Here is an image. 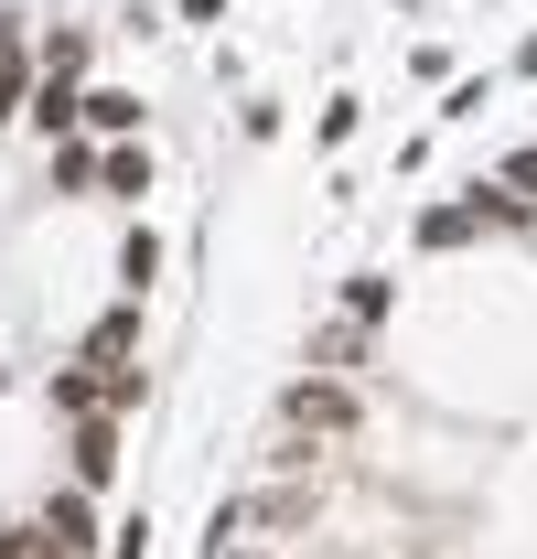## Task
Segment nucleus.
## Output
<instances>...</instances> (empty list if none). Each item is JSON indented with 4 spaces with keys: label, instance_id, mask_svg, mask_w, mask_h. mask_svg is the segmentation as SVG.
<instances>
[{
    "label": "nucleus",
    "instance_id": "f03ea898",
    "mask_svg": "<svg viewBox=\"0 0 537 559\" xmlns=\"http://www.w3.org/2000/svg\"><path fill=\"white\" fill-rule=\"evenodd\" d=\"M119 463H130V419H65V485L108 495Z\"/></svg>",
    "mask_w": 537,
    "mask_h": 559
},
{
    "label": "nucleus",
    "instance_id": "423d86ee",
    "mask_svg": "<svg viewBox=\"0 0 537 559\" xmlns=\"http://www.w3.org/2000/svg\"><path fill=\"white\" fill-rule=\"evenodd\" d=\"M162 194V162H151V140H108V173H97V205H151Z\"/></svg>",
    "mask_w": 537,
    "mask_h": 559
},
{
    "label": "nucleus",
    "instance_id": "f3484780",
    "mask_svg": "<svg viewBox=\"0 0 537 559\" xmlns=\"http://www.w3.org/2000/svg\"><path fill=\"white\" fill-rule=\"evenodd\" d=\"M279 130H290V108H279L268 86H248V97H237V140H248V151H268Z\"/></svg>",
    "mask_w": 537,
    "mask_h": 559
},
{
    "label": "nucleus",
    "instance_id": "6e6552de",
    "mask_svg": "<svg viewBox=\"0 0 537 559\" xmlns=\"http://www.w3.org/2000/svg\"><path fill=\"white\" fill-rule=\"evenodd\" d=\"M140 334H151V301H130V290H119V301H108V312H97V323H86V366H130L140 355Z\"/></svg>",
    "mask_w": 537,
    "mask_h": 559
},
{
    "label": "nucleus",
    "instance_id": "393cba45",
    "mask_svg": "<svg viewBox=\"0 0 537 559\" xmlns=\"http://www.w3.org/2000/svg\"><path fill=\"white\" fill-rule=\"evenodd\" d=\"M237 559H268V549H237Z\"/></svg>",
    "mask_w": 537,
    "mask_h": 559
},
{
    "label": "nucleus",
    "instance_id": "a211bd4d",
    "mask_svg": "<svg viewBox=\"0 0 537 559\" xmlns=\"http://www.w3.org/2000/svg\"><path fill=\"white\" fill-rule=\"evenodd\" d=\"M408 75H419V86H452L463 55H452V44H408Z\"/></svg>",
    "mask_w": 537,
    "mask_h": 559
},
{
    "label": "nucleus",
    "instance_id": "ddd939ff",
    "mask_svg": "<svg viewBox=\"0 0 537 559\" xmlns=\"http://www.w3.org/2000/svg\"><path fill=\"white\" fill-rule=\"evenodd\" d=\"M344 323H398V280L387 270H344Z\"/></svg>",
    "mask_w": 537,
    "mask_h": 559
},
{
    "label": "nucleus",
    "instance_id": "2eb2a0df",
    "mask_svg": "<svg viewBox=\"0 0 537 559\" xmlns=\"http://www.w3.org/2000/svg\"><path fill=\"white\" fill-rule=\"evenodd\" d=\"M0 559H65V538L44 527V506L33 516H0Z\"/></svg>",
    "mask_w": 537,
    "mask_h": 559
},
{
    "label": "nucleus",
    "instance_id": "1a4fd4ad",
    "mask_svg": "<svg viewBox=\"0 0 537 559\" xmlns=\"http://www.w3.org/2000/svg\"><path fill=\"white\" fill-rule=\"evenodd\" d=\"M97 173H108V140H86V130L44 151V183H55L65 205H97Z\"/></svg>",
    "mask_w": 537,
    "mask_h": 559
},
{
    "label": "nucleus",
    "instance_id": "9b49d317",
    "mask_svg": "<svg viewBox=\"0 0 537 559\" xmlns=\"http://www.w3.org/2000/svg\"><path fill=\"white\" fill-rule=\"evenodd\" d=\"M33 66L44 75H65V86H97V22H55V33H33Z\"/></svg>",
    "mask_w": 537,
    "mask_h": 559
},
{
    "label": "nucleus",
    "instance_id": "39448f33",
    "mask_svg": "<svg viewBox=\"0 0 537 559\" xmlns=\"http://www.w3.org/2000/svg\"><path fill=\"white\" fill-rule=\"evenodd\" d=\"M301 366H323V377H366V366H377V323H312V334H301Z\"/></svg>",
    "mask_w": 537,
    "mask_h": 559
},
{
    "label": "nucleus",
    "instance_id": "4468645a",
    "mask_svg": "<svg viewBox=\"0 0 537 559\" xmlns=\"http://www.w3.org/2000/svg\"><path fill=\"white\" fill-rule=\"evenodd\" d=\"M484 108H494V75H452V86H441V108H430V130H473Z\"/></svg>",
    "mask_w": 537,
    "mask_h": 559
},
{
    "label": "nucleus",
    "instance_id": "20e7f679",
    "mask_svg": "<svg viewBox=\"0 0 537 559\" xmlns=\"http://www.w3.org/2000/svg\"><path fill=\"white\" fill-rule=\"evenodd\" d=\"M162 270H172L162 226H151V215H130V226H119V248H108V280H119L130 301H151V290H162Z\"/></svg>",
    "mask_w": 537,
    "mask_h": 559
},
{
    "label": "nucleus",
    "instance_id": "aec40b11",
    "mask_svg": "<svg viewBox=\"0 0 537 559\" xmlns=\"http://www.w3.org/2000/svg\"><path fill=\"white\" fill-rule=\"evenodd\" d=\"M494 173H505V183H516V194H527V205H537V140H516V151H505Z\"/></svg>",
    "mask_w": 537,
    "mask_h": 559
},
{
    "label": "nucleus",
    "instance_id": "f257e3e1",
    "mask_svg": "<svg viewBox=\"0 0 537 559\" xmlns=\"http://www.w3.org/2000/svg\"><path fill=\"white\" fill-rule=\"evenodd\" d=\"M279 430H312V441H355L366 430V377H323V366H301L290 388H279Z\"/></svg>",
    "mask_w": 537,
    "mask_h": 559
},
{
    "label": "nucleus",
    "instance_id": "7ed1b4c3",
    "mask_svg": "<svg viewBox=\"0 0 537 559\" xmlns=\"http://www.w3.org/2000/svg\"><path fill=\"white\" fill-rule=\"evenodd\" d=\"M44 527L65 538V559H108V495H86V485H44Z\"/></svg>",
    "mask_w": 537,
    "mask_h": 559
},
{
    "label": "nucleus",
    "instance_id": "0eeeda50",
    "mask_svg": "<svg viewBox=\"0 0 537 559\" xmlns=\"http://www.w3.org/2000/svg\"><path fill=\"white\" fill-rule=\"evenodd\" d=\"M86 140H151V97L119 86V75H97L86 86Z\"/></svg>",
    "mask_w": 537,
    "mask_h": 559
},
{
    "label": "nucleus",
    "instance_id": "f8f14e48",
    "mask_svg": "<svg viewBox=\"0 0 537 559\" xmlns=\"http://www.w3.org/2000/svg\"><path fill=\"white\" fill-rule=\"evenodd\" d=\"M408 237H419V259H452V248H473L484 226H473V205H463V194H441V205H419V215H408Z\"/></svg>",
    "mask_w": 537,
    "mask_h": 559
},
{
    "label": "nucleus",
    "instance_id": "4be33fe9",
    "mask_svg": "<svg viewBox=\"0 0 537 559\" xmlns=\"http://www.w3.org/2000/svg\"><path fill=\"white\" fill-rule=\"evenodd\" d=\"M516 75H537V33H527V44H516Z\"/></svg>",
    "mask_w": 537,
    "mask_h": 559
},
{
    "label": "nucleus",
    "instance_id": "a878e982",
    "mask_svg": "<svg viewBox=\"0 0 537 559\" xmlns=\"http://www.w3.org/2000/svg\"><path fill=\"white\" fill-rule=\"evenodd\" d=\"M140 11H162V0H140Z\"/></svg>",
    "mask_w": 537,
    "mask_h": 559
},
{
    "label": "nucleus",
    "instance_id": "dca6fc26",
    "mask_svg": "<svg viewBox=\"0 0 537 559\" xmlns=\"http://www.w3.org/2000/svg\"><path fill=\"white\" fill-rule=\"evenodd\" d=\"M355 130H366V97H355V86L312 108V151H344V140H355Z\"/></svg>",
    "mask_w": 537,
    "mask_h": 559
},
{
    "label": "nucleus",
    "instance_id": "6ab92c4d",
    "mask_svg": "<svg viewBox=\"0 0 537 559\" xmlns=\"http://www.w3.org/2000/svg\"><path fill=\"white\" fill-rule=\"evenodd\" d=\"M108 559H151V506H130V516L108 527Z\"/></svg>",
    "mask_w": 537,
    "mask_h": 559
},
{
    "label": "nucleus",
    "instance_id": "b1692460",
    "mask_svg": "<svg viewBox=\"0 0 537 559\" xmlns=\"http://www.w3.org/2000/svg\"><path fill=\"white\" fill-rule=\"evenodd\" d=\"M387 11H430V0H387Z\"/></svg>",
    "mask_w": 537,
    "mask_h": 559
},
{
    "label": "nucleus",
    "instance_id": "9d476101",
    "mask_svg": "<svg viewBox=\"0 0 537 559\" xmlns=\"http://www.w3.org/2000/svg\"><path fill=\"white\" fill-rule=\"evenodd\" d=\"M463 205H473V226H484V237H527V226H537V205L516 194V183H505V173H473V183H463Z\"/></svg>",
    "mask_w": 537,
    "mask_h": 559
},
{
    "label": "nucleus",
    "instance_id": "412c9836",
    "mask_svg": "<svg viewBox=\"0 0 537 559\" xmlns=\"http://www.w3.org/2000/svg\"><path fill=\"white\" fill-rule=\"evenodd\" d=\"M172 11H183V22H226V0H172Z\"/></svg>",
    "mask_w": 537,
    "mask_h": 559
},
{
    "label": "nucleus",
    "instance_id": "5701e85b",
    "mask_svg": "<svg viewBox=\"0 0 537 559\" xmlns=\"http://www.w3.org/2000/svg\"><path fill=\"white\" fill-rule=\"evenodd\" d=\"M11 388H22V377H11V366H0V399H11Z\"/></svg>",
    "mask_w": 537,
    "mask_h": 559
}]
</instances>
